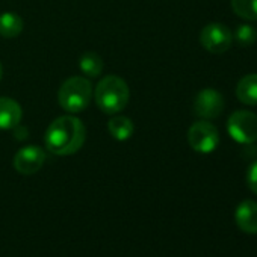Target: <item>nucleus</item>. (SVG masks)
Here are the masks:
<instances>
[{
	"mask_svg": "<svg viewBox=\"0 0 257 257\" xmlns=\"http://www.w3.org/2000/svg\"><path fill=\"white\" fill-rule=\"evenodd\" d=\"M201 46L210 53H224L230 49L233 43V35L230 29L221 23H210L203 28L200 34Z\"/></svg>",
	"mask_w": 257,
	"mask_h": 257,
	"instance_id": "obj_6",
	"label": "nucleus"
},
{
	"mask_svg": "<svg viewBox=\"0 0 257 257\" xmlns=\"http://www.w3.org/2000/svg\"><path fill=\"white\" fill-rule=\"evenodd\" d=\"M233 13L245 20H257V0H231Z\"/></svg>",
	"mask_w": 257,
	"mask_h": 257,
	"instance_id": "obj_15",
	"label": "nucleus"
},
{
	"mask_svg": "<svg viewBox=\"0 0 257 257\" xmlns=\"http://www.w3.org/2000/svg\"><path fill=\"white\" fill-rule=\"evenodd\" d=\"M224 110V98L221 92L212 88H206L200 91L194 101V112L197 116L203 119L218 118Z\"/></svg>",
	"mask_w": 257,
	"mask_h": 257,
	"instance_id": "obj_7",
	"label": "nucleus"
},
{
	"mask_svg": "<svg viewBox=\"0 0 257 257\" xmlns=\"http://www.w3.org/2000/svg\"><path fill=\"white\" fill-rule=\"evenodd\" d=\"M23 19L16 13H4L0 14V37L7 40L16 38L23 31Z\"/></svg>",
	"mask_w": 257,
	"mask_h": 257,
	"instance_id": "obj_13",
	"label": "nucleus"
},
{
	"mask_svg": "<svg viewBox=\"0 0 257 257\" xmlns=\"http://www.w3.org/2000/svg\"><path fill=\"white\" fill-rule=\"evenodd\" d=\"M233 40L240 46V47H249L255 43L257 40V32L252 26L249 25H239L234 32L231 34Z\"/></svg>",
	"mask_w": 257,
	"mask_h": 257,
	"instance_id": "obj_16",
	"label": "nucleus"
},
{
	"mask_svg": "<svg viewBox=\"0 0 257 257\" xmlns=\"http://www.w3.org/2000/svg\"><path fill=\"white\" fill-rule=\"evenodd\" d=\"M228 135L240 144H252L257 141V115L240 109L233 112L227 121Z\"/></svg>",
	"mask_w": 257,
	"mask_h": 257,
	"instance_id": "obj_4",
	"label": "nucleus"
},
{
	"mask_svg": "<svg viewBox=\"0 0 257 257\" xmlns=\"http://www.w3.org/2000/svg\"><path fill=\"white\" fill-rule=\"evenodd\" d=\"M2 76H4V68H2V64H0V80H2Z\"/></svg>",
	"mask_w": 257,
	"mask_h": 257,
	"instance_id": "obj_18",
	"label": "nucleus"
},
{
	"mask_svg": "<svg viewBox=\"0 0 257 257\" xmlns=\"http://www.w3.org/2000/svg\"><path fill=\"white\" fill-rule=\"evenodd\" d=\"M234 221L242 231L255 234L257 233V201L243 200L236 207Z\"/></svg>",
	"mask_w": 257,
	"mask_h": 257,
	"instance_id": "obj_9",
	"label": "nucleus"
},
{
	"mask_svg": "<svg viewBox=\"0 0 257 257\" xmlns=\"http://www.w3.org/2000/svg\"><path fill=\"white\" fill-rule=\"evenodd\" d=\"M246 185H248V188L254 194H257V161L254 164H251L249 168H248V173H246Z\"/></svg>",
	"mask_w": 257,
	"mask_h": 257,
	"instance_id": "obj_17",
	"label": "nucleus"
},
{
	"mask_svg": "<svg viewBox=\"0 0 257 257\" xmlns=\"http://www.w3.org/2000/svg\"><path fill=\"white\" fill-rule=\"evenodd\" d=\"M80 70L88 77H98L103 71V61L94 52H86L80 58Z\"/></svg>",
	"mask_w": 257,
	"mask_h": 257,
	"instance_id": "obj_14",
	"label": "nucleus"
},
{
	"mask_svg": "<svg viewBox=\"0 0 257 257\" xmlns=\"http://www.w3.org/2000/svg\"><path fill=\"white\" fill-rule=\"evenodd\" d=\"M107 131L109 134L118 140V141H125L128 140L134 132H135V124L134 121L128 118V116H124V115H116L113 118L109 119L107 122Z\"/></svg>",
	"mask_w": 257,
	"mask_h": 257,
	"instance_id": "obj_12",
	"label": "nucleus"
},
{
	"mask_svg": "<svg viewBox=\"0 0 257 257\" xmlns=\"http://www.w3.org/2000/svg\"><path fill=\"white\" fill-rule=\"evenodd\" d=\"M236 95L243 104H257V73L246 74L239 80L236 86Z\"/></svg>",
	"mask_w": 257,
	"mask_h": 257,
	"instance_id": "obj_11",
	"label": "nucleus"
},
{
	"mask_svg": "<svg viewBox=\"0 0 257 257\" xmlns=\"http://www.w3.org/2000/svg\"><path fill=\"white\" fill-rule=\"evenodd\" d=\"M94 98L97 106L109 115L121 112L131 98V91L125 80L119 76H104L94 91Z\"/></svg>",
	"mask_w": 257,
	"mask_h": 257,
	"instance_id": "obj_2",
	"label": "nucleus"
},
{
	"mask_svg": "<svg viewBox=\"0 0 257 257\" xmlns=\"http://www.w3.org/2000/svg\"><path fill=\"white\" fill-rule=\"evenodd\" d=\"M46 162V152L37 146H28L17 152L14 156V168L25 176L38 173Z\"/></svg>",
	"mask_w": 257,
	"mask_h": 257,
	"instance_id": "obj_8",
	"label": "nucleus"
},
{
	"mask_svg": "<svg viewBox=\"0 0 257 257\" xmlns=\"http://www.w3.org/2000/svg\"><path fill=\"white\" fill-rule=\"evenodd\" d=\"M188 143L192 150L198 153H212L219 144L218 128L207 119H200L194 122L188 131Z\"/></svg>",
	"mask_w": 257,
	"mask_h": 257,
	"instance_id": "obj_5",
	"label": "nucleus"
},
{
	"mask_svg": "<svg viewBox=\"0 0 257 257\" xmlns=\"http://www.w3.org/2000/svg\"><path fill=\"white\" fill-rule=\"evenodd\" d=\"M92 98V85L86 77L73 76L68 77L59 88L58 101L61 107L70 113L83 112Z\"/></svg>",
	"mask_w": 257,
	"mask_h": 257,
	"instance_id": "obj_3",
	"label": "nucleus"
},
{
	"mask_svg": "<svg viewBox=\"0 0 257 257\" xmlns=\"http://www.w3.org/2000/svg\"><path fill=\"white\" fill-rule=\"evenodd\" d=\"M23 118L22 106L10 97H0V128L10 131L16 128Z\"/></svg>",
	"mask_w": 257,
	"mask_h": 257,
	"instance_id": "obj_10",
	"label": "nucleus"
},
{
	"mask_svg": "<svg viewBox=\"0 0 257 257\" xmlns=\"http://www.w3.org/2000/svg\"><path fill=\"white\" fill-rule=\"evenodd\" d=\"M86 140L83 122L73 115L58 116L46 131V147L56 156H70L77 153Z\"/></svg>",
	"mask_w": 257,
	"mask_h": 257,
	"instance_id": "obj_1",
	"label": "nucleus"
}]
</instances>
